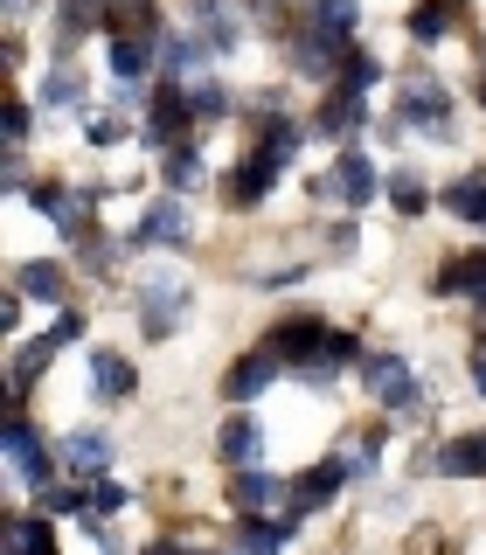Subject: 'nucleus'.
<instances>
[{"label":"nucleus","instance_id":"1","mask_svg":"<svg viewBox=\"0 0 486 555\" xmlns=\"http://www.w3.org/2000/svg\"><path fill=\"white\" fill-rule=\"evenodd\" d=\"M278 354H285V369L306 382V389H327L341 369H361V340L347 334V326H327L312 320V312H292V320H278L265 334Z\"/></svg>","mask_w":486,"mask_h":555},{"label":"nucleus","instance_id":"2","mask_svg":"<svg viewBox=\"0 0 486 555\" xmlns=\"http://www.w3.org/2000/svg\"><path fill=\"white\" fill-rule=\"evenodd\" d=\"M396 118H404V126L417 132V139H451L459 126H451V118H459V98H451V83L438 77V69H404V77H396Z\"/></svg>","mask_w":486,"mask_h":555},{"label":"nucleus","instance_id":"3","mask_svg":"<svg viewBox=\"0 0 486 555\" xmlns=\"http://www.w3.org/2000/svg\"><path fill=\"white\" fill-rule=\"evenodd\" d=\"M312 195L347 202V208H375L382 195H389V173H382L361 146H341L334 160H327V173H312Z\"/></svg>","mask_w":486,"mask_h":555},{"label":"nucleus","instance_id":"4","mask_svg":"<svg viewBox=\"0 0 486 555\" xmlns=\"http://www.w3.org/2000/svg\"><path fill=\"white\" fill-rule=\"evenodd\" d=\"M188 312H195V285H188L181 271L139 278V334L146 340H174L188 326Z\"/></svg>","mask_w":486,"mask_h":555},{"label":"nucleus","instance_id":"5","mask_svg":"<svg viewBox=\"0 0 486 555\" xmlns=\"http://www.w3.org/2000/svg\"><path fill=\"white\" fill-rule=\"evenodd\" d=\"M361 382H369V396H375V410L382 416H424V382H417V369L404 354H361Z\"/></svg>","mask_w":486,"mask_h":555},{"label":"nucleus","instance_id":"6","mask_svg":"<svg viewBox=\"0 0 486 555\" xmlns=\"http://www.w3.org/2000/svg\"><path fill=\"white\" fill-rule=\"evenodd\" d=\"M56 465H63V459H49V438L35 430V416H28L22 403H8V473H14V486L42 493V486L56 479Z\"/></svg>","mask_w":486,"mask_h":555},{"label":"nucleus","instance_id":"7","mask_svg":"<svg viewBox=\"0 0 486 555\" xmlns=\"http://www.w3.org/2000/svg\"><path fill=\"white\" fill-rule=\"evenodd\" d=\"M126 243L132 250H188V243H195V216H188V202L167 188V195L146 202V216H139V230Z\"/></svg>","mask_w":486,"mask_h":555},{"label":"nucleus","instance_id":"8","mask_svg":"<svg viewBox=\"0 0 486 555\" xmlns=\"http://www.w3.org/2000/svg\"><path fill=\"white\" fill-rule=\"evenodd\" d=\"M361 126H369V91H355V83H320V104H312L306 132L312 139H355Z\"/></svg>","mask_w":486,"mask_h":555},{"label":"nucleus","instance_id":"9","mask_svg":"<svg viewBox=\"0 0 486 555\" xmlns=\"http://www.w3.org/2000/svg\"><path fill=\"white\" fill-rule=\"evenodd\" d=\"M410 473L417 479H486V430H465V438H445V444L417 451Z\"/></svg>","mask_w":486,"mask_h":555},{"label":"nucleus","instance_id":"10","mask_svg":"<svg viewBox=\"0 0 486 555\" xmlns=\"http://www.w3.org/2000/svg\"><path fill=\"white\" fill-rule=\"evenodd\" d=\"M285 375V354L265 340V347H243V354L222 369V403H257V396H271V382Z\"/></svg>","mask_w":486,"mask_h":555},{"label":"nucleus","instance_id":"11","mask_svg":"<svg viewBox=\"0 0 486 555\" xmlns=\"http://www.w3.org/2000/svg\"><path fill=\"white\" fill-rule=\"evenodd\" d=\"M188 126H195L188 83L181 77H161V91L146 98V126H139V139H146V146H174V139H188Z\"/></svg>","mask_w":486,"mask_h":555},{"label":"nucleus","instance_id":"12","mask_svg":"<svg viewBox=\"0 0 486 555\" xmlns=\"http://www.w3.org/2000/svg\"><path fill=\"white\" fill-rule=\"evenodd\" d=\"M56 459H63V473H69V479H104V473L118 465V444H112V430L84 424V430H63Z\"/></svg>","mask_w":486,"mask_h":555},{"label":"nucleus","instance_id":"13","mask_svg":"<svg viewBox=\"0 0 486 555\" xmlns=\"http://www.w3.org/2000/svg\"><path fill=\"white\" fill-rule=\"evenodd\" d=\"M347 479H355V473H347V459H320V465H306V473L292 479L285 507L299 514V520H312V514H327V507H334V493H341Z\"/></svg>","mask_w":486,"mask_h":555},{"label":"nucleus","instance_id":"14","mask_svg":"<svg viewBox=\"0 0 486 555\" xmlns=\"http://www.w3.org/2000/svg\"><path fill=\"white\" fill-rule=\"evenodd\" d=\"M285 493H292V479H278L271 465H236L230 473V514H271V507H285Z\"/></svg>","mask_w":486,"mask_h":555},{"label":"nucleus","instance_id":"15","mask_svg":"<svg viewBox=\"0 0 486 555\" xmlns=\"http://www.w3.org/2000/svg\"><path fill=\"white\" fill-rule=\"evenodd\" d=\"M104 63H112V77H118V83L132 91V83L146 77V69H161V35H132V28H112V35H104Z\"/></svg>","mask_w":486,"mask_h":555},{"label":"nucleus","instance_id":"16","mask_svg":"<svg viewBox=\"0 0 486 555\" xmlns=\"http://www.w3.org/2000/svg\"><path fill=\"white\" fill-rule=\"evenodd\" d=\"M265 459V424L251 416V403H236L230 416H222V430H216V465H257Z\"/></svg>","mask_w":486,"mask_h":555},{"label":"nucleus","instance_id":"17","mask_svg":"<svg viewBox=\"0 0 486 555\" xmlns=\"http://www.w3.org/2000/svg\"><path fill=\"white\" fill-rule=\"evenodd\" d=\"M84 369H91V389H98V403H132L139 396V369L126 354H118V347H91V354H84Z\"/></svg>","mask_w":486,"mask_h":555},{"label":"nucleus","instance_id":"18","mask_svg":"<svg viewBox=\"0 0 486 555\" xmlns=\"http://www.w3.org/2000/svg\"><path fill=\"white\" fill-rule=\"evenodd\" d=\"M188 22L216 56H236L243 49V22H236V0H188Z\"/></svg>","mask_w":486,"mask_h":555},{"label":"nucleus","instance_id":"19","mask_svg":"<svg viewBox=\"0 0 486 555\" xmlns=\"http://www.w3.org/2000/svg\"><path fill=\"white\" fill-rule=\"evenodd\" d=\"M299 22L320 35V42H334L341 56H347V49H355V35H361V0H306Z\"/></svg>","mask_w":486,"mask_h":555},{"label":"nucleus","instance_id":"20","mask_svg":"<svg viewBox=\"0 0 486 555\" xmlns=\"http://www.w3.org/2000/svg\"><path fill=\"white\" fill-rule=\"evenodd\" d=\"M56 354H63V340L49 334V326H42L35 340H14V354H8V389H14V403H22V396L35 389V375H42Z\"/></svg>","mask_w":486,"mask_h":555},{"label":"nucleus","instance_id":"21","mask_svg":"<svg viewBox=\"0 0 486 555\" xmlns=\"http://www.w3.org/2000/svg\"><path fill=\"white\" fill-rule=\"evenodd\" d=\"M84 91H91V83H84V69L69 63V56H49L42 83H35V104H42V112H77Z\"/></svg>","mask_w":486,"mask_h":555},{"label":"nucleus","instance_id":"22","mask_svg":"<svg viewBox=\"0 0 486 555\" xmlns=\"http://www.w3.org/2000/svg\"><path fill=\"white\" fill-rule=\"evenodd\" d=\"M208 63H216V49H208L202 35H181V28H167V35H161V77H181V83H195Z\"/></svg>","mask_w":486,"mask_h":555},{"label":"nucleus","instance_id":"23","mask_svg":"<svg viewBox=\"0 0 486 555\" xmlns=\"http://www.w3.org/2000/svg\"><path fill=\"white\" fill-rule=\"evenodd\" d=\"M0 548H14V555H49L56 548V514H8L0 520Z\"/></svg>","mask_w":486,"mask_h":555},{"label":"nucleus","instance_id":"24","mask_svg":"<svg viewBox=\"0 0 486 555\" xmlns=\"http://www.w3.org/2000/svg\"><path fill=\"white\" fill-rule=\"evenodd\" d=\"M486 285V250H465V257H445L431 271V299H473Z\"/></svg>","mask_w":486,"mask_h":555},{"label":"nucleus","instance_id":"25","mask_svg":"<svg viewBox=\"0 0 486 555\" xmlns=\"http://www.w3.org/2000/svg\"><path fill=\"white\" fill-rule=\"evenodd\" d=\"M292 534H299V514H236V528H230V542L236 548H285Z\"/></svg>","mask_w":486,"mask_h":555},{"label":"nucleus","instance_id":"26","mask_svg":"<svg viewBox=\"0 0 486 555\" xmlns=\"http://www.w3.org/2000/svg\"><path fill=\"white\" fill-rule=\"evenodd\" d=\"M14 285H22L35 306H63V299H69V264H49V257H28V264H14Z\"/></svg>","mask_w":486,"mask_h":555},{"label":"nucleus","instance_id":"27","mask_svg":"<svg viewBox=\"0 0 486 555\" xmlns=\"http://www.w3.org/2000/svg\"><path fill=\"white\" fill-rule=\"evenodd\" d=\"M161 181L174 188V195H195V188L208 181V167H202V146H195V139H174V146H161Z\"/></svg>","mask_w":486,"mask_h":555},{"label":"nucleus","instance_id":"28","mask_svg":"<svg viewBox=\"0 0 486 555\" xmlns=\"http://www.w3.org/2000/svg\"><path fill=\"white\" fill-rule=\"evenodd\" d=\"M451 28H459V8H451V0H424V8H410V14H404V35H410L417 49L451 42Z\"/></svg>","mask_w":486,"mask_h":555},{"label":"nucleus","instance_id":"29","mask_svg":"<svg viewBox=\"0 0 486 555\" xmlns=\"http://www.w3.org/2000/svg\"><path fill=\"white\" fill-rule=\"evenodd\" d=\"M104 8L112 0H56V56H69L91 28H104Z\"/></svg>","mask_w":486,"mask_h":555},{"label":"nucleus","instance_id":"30","mask_svg":"<svg viewBox=\"0 0 486 555\" xmlns=\"http://www.w3.org/2000/svg\"><path fill=\"white\" fill-rule=\"evenodd\" d=\"M389 208L404 222H417V216H431V208H438V195H431V181L417 167H389Z\"/></svg>","mask_w":486,"mask_h":555},{"label":"nucleus","instance_id":"31","mask_svg":"<svg viewBox=\"0 0 486 555\" xmlns=\"http://www.w3.org/2000/svg\"><path fill=\"white\" fill-rule=\"evenodd\" d=\"M438 208L459 216V222H473V230H486V173H459V181H445Z\"/></svg>","mask_w":486,"mask_h":555},{"label":"nucleus","instance_id":"32","mask_svg":"<svg viewBox=\"0 0 486 555\" xmlns=\"http://www.w3.org/2000/svg\"><path fill=\"white\" fill-rule=\"evenodd\" d=\"M112 28H132V35H167V22H161V0H112L104 8V35Z\"/></svg>","mask_w":486,"mask_h":555},{"label":"nucleus","instance_id":"33","mask_svg":"<svg viewBox=\"0 0 486 555\" xmlns=\"http://www.w3.org/2000/svg\"><path fill=\"white\" fill-rule=\"evenodd\" d=\"M188 104H195V126H222V118H230L236 112V98L230 91H222V83H188Z\"/></svg>","mask_w":486,"mask_h":555},{"label":"nucleus","instance_id":"34","mask_svg":"<svg viewBox=\"0 0 486 555\" xmlns=\"http://www.w3.org/2000/svg\"><path fill=\"white\" fill-rule=\"evenodd\" d=\"M382 444H389V424H382V430H369V438H361L355 451H347V473H355V479H375V465H382Z\"/></svg>","mask_w":486,"mask_h":555},{"label":"nucleus","instance_id":"35","mask_svg":"<svg viewBox=\"0 0 486 555\" xmlns=\"http://www.w3.org/2000/svg\"><path fill=\"white\" fill-rule=\"evenodd\" d=\"M361 250V230H355V216H341V222H327V264H347V257Z\"/></svg>","mask_w":486,"mask_h":555},{"label":"nucleus","instance_id":"36","mask_svg":"<svg viewBox=\"0 0 486 555\" xmlns=\"http://www.w3.org/2000/svg\"><path fill=\"white\" fill-rule=\"evenodd\" d=\"M132 507V493H126V486H118L112 473H104V479H91V514H104V520H112V514H126Z\"/></svg>","mask_w":486,"mask_h":555},{"label":"nucleus","instance_id":"37","mask_svg":"<svg viewBox=\"0 0 486 555\" xmlns=\"http://www.w3.org/2000/svg\"><path fill=\"white\" fill-rule=\"evenodd\" d=\"M84 139H91V146H118V139H126V118H118V112H91V118H84Z\"/></svg>","mask_w":486,"mask_h":555},{"label":"nucleus","instance_id":"38","mask_svg":"<svg viewBox=\"0 0 486 555\" xmlns=\"http://www.w3.org/2000/svg\"><path fill=\"white\" fill-rule=\"evenodd\" d=\"M251 8V28H265V35H285L292 22H285V0H243Z\"/></svg>","mask_w":486,"mask_h":555},{"label":"nucleus","instance_id":"39","mask_svg":"<svg viewBox=\"0 0 486 555\" xmlns=\"http://www.w3.org/2000/svg\"><path fill=\"white\" fill-rule=\"evenodd\" d=\"M292 285H306V264H278L257 278V292H292Z\"/></svg>","mask_w":486,"mask_h":555},{"label":"nucleus","instance_id":"40","mask_svg":"<svg viewBox=\"0 0 486 555\" xmlns=\"http://www.w3.org/2000/svg\"><path fill=\"white\" fill-rule=\"evenodd\" d=\"M28 126H35V112H28V104H8V118H0L8 146H22V139H28Z\"/></svg>","mask_w":486,"mask_h":555},{"label":"nucleus","instance_id":"41","mask_svg":"<svg viewBox=\"0 0 486 555\" xmlns=\"http://www.w3.org/2000/svg\"><path fill=\"white\" fill-rule=\"evenodd\" d=\"M49 334H56L63 347H77V340H84V312H69V306H63L56 320H49Z\"/></svg>","mask_w":486,"mask_h":555},{"label":"nucleus","instance_id":"42","mask_svg":"<svg viewBox=\"0 0 486 555\" xmlns=\"http://www.w3.org/2000/svg\"><path fill=\"white\" fill-rule=\"evenodd\" d=\"M465 369H473V389H479V396H486V340H479V347H473V361H465Z\"/></svg>","mask_w":486,"mask_h":555},{"label":"nucleus","instance_id":"43","mask_svg":"<svg viewBox=\"0 0 486 555\" xmlns=\"http://www.w3.org/2000/svg\"><path fill=\"white\" fill-rule=\"evenodd\" d=\"M451 8H465V0H451Z\"/></svg>","mask_w":486,"mask_h":555},{"label":"nucleus","instance_id":"44","mask_svg":"<svg viewBox=\"0 0 486 555\" xmlns=\"http://www.w3.org/2000/svg\"><path fill=\"white\" fill-rule=\"evenodd\" d=\"M479 63H486V56H479Z\"/></svg>","mask_w":486,"mask_h":555}]
</instances>
